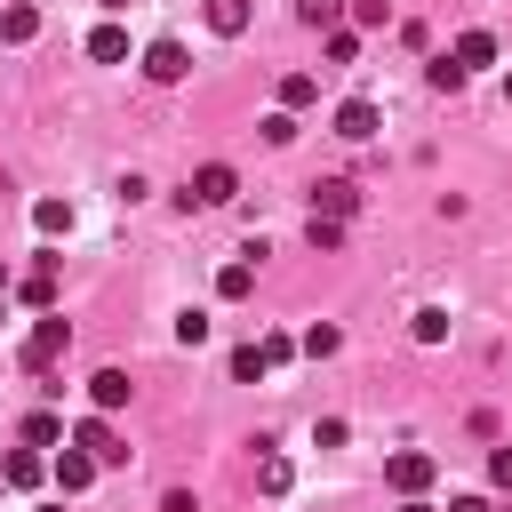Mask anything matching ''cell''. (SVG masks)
<instances>
[{"instance_id": "6da1fadb", "label": "cell", "mask_w": 512, "mask_h": 512, "mask_svg": "<svg viewBox=\"0 0 512 512\" xmlns=\"http://www.w3.org/2000/svg\"><path fill=\"white\" fill-rule=\"evenodd\" d=\"M64 352H72V320H64V312H40L32 336H24V368H56Z\"/></svg>"}, {"instance_id": "7a4b0ae2", "label": "cell", "mask_w": 512, "mask_h": 512, "mask_svg": "<svg viewBox=\"0 0 512 512\" xmlns=\"http://www.w3.org/2000/svg\"><path fill=\"white\" fill-rule=\"evenodd\" d=\"M232 192H240V176H232L224 160H200V168H192V184H184V208H224Z\"/></svg>"}, {"instance_id": "3957f363", "label": "cell", "mask_w": 512, "mask_h": 512, "mask_svg": "<svg viewBox=\"0 0 512 512\" xmlns=\"http://www.w3.org/2000/svg\"><path fill=\"white\" fill-rule=\"evenodd\" d=\"M72 448H88V456H96V472H104V464H128V448H120L112 416H80V424H72Z\"/></svg>"}, {"instance_id": "277c9868", "label": "cell", "mask_w": 512, "mask_h": 512, "mask_svg": "<svg viewBox=\"0 0 512 512\" xmlns=\"http://www.w3.org/2000/svg\"><path fill=\"white\" fill-rule=\"evenodd\" d=\"M432 472H440V464H432V456H424V448H400V456H392V464H384V480H392V488H400V496H424V488H432Z\"/></svg>"}, {"instance_id": "5b68a950", "label": "cell", "mask_w": 512, "mask_h": 512, "mask_svg": "<svg viewBox=\"0 0 512 512\" xmlns=\"http://www.w3.org/2000/svg\"><path fill=\"white\" fill-rule=\"evenodd\" d=\"M192 72V56H184V40H152L144 48V80H160V88H176Z\"/></svg>"}, {"instance_id": "8992f818", "label": "cell", "mask_w": 512, "mask_h": 512, "mask_svg": "<svg viewBox=\"0 0 512 512\" xmlns=\"http://www.w3.org/2000/svg\"><path fill=\"white\" fill-rule=\"evenodd\" d=\"M376 120H384V112H376L368 96H344V104H336V136H344V144H368Z\"/></svg>"}, {"instance_id": "52a82bcc", "label": "cell", "mask_w": 512, "mask_h": 512, "mask_svg": "<svg viewBox=\"0 0 512 512\" xmlns=\"http://www.w3.org/2000/svg\"><path fill=\"white\" fill-rule=\"evenodd\" d=\"M352 208H360V192H352L344 176H320V184H312V216H328V224H344Z\"/></svg>"}, {"instance_id": "ba28073f", "label": "cell", "mask_w": 512, "mask_h": 512, "mask_svg": "<svg viewBox=\"0 0 512 512\" xmlns=\"http://www.w3.org/2000/svg\"><path fill=\"white\" fill-rule=\"evenodd\" d=\"M128 392H136V384H128V368H96V376H88V400H96V416L128 408Z\"/></svg>"}, {"instance_id": "9c48e42d", "label": "cell", "mask_w": 512, "mask_h": 512, "mask_svg": "<svg viewBox=\"0 0 512 512\" xmlns=\"http://www.w3.org/2000/svg\"><path fill=\"white\" fill-rule=\"evenodd\" d=\"M48 480H56V488H64V496H80V488H88V480H96V456H88V448H64V456H56V464H48Z\"/></svg>"}, {"instance_id": "30bf717a", "label": "cell", "mask_w": 512, "mask_h": 512, "mask_svg": "<svg viewBox=\"0 0 512 512\" xmlns=\"http://www.w3.org/2000/svg\"><path fill=\"white\" fill-rule=\"evenodd\" d=\"M448 64H456V72H480V64H496V32H480V24H472V32L448 48Z\"/></svg>"}, {"instance_id": "8fae6325", "label": "cell", "mask_w": 512, "mask_h": 512, "mask_svg": "<svg viewBox=\"0 0 512 512\" xmlns=\"http://www.w3.org/2000/svg\"><path fill=\"white\" fill-rule=\"evenodd\" d=\"M16 296H24V304H40V312H48V304H56V256H40V264H32V272H24V280H16Z\"/></svg>"}, {"instance_id": "7c38bea8", "label": "cell", "mask_w": 512, "mask_h": 512, "mask_svg": "<svg viewBox=\"0 0 512 512\" xmlns=\"http://www.w3.org/2000/svg\"><path fill=\"white\" fill-rule=\"evenodd\" d=\"M0 480H8V488H40V480H48V464H40L32 448H8V456H0Z\"/></svg>"}, {"instance_id": "4fadbf2b", "label": "cell", "mask_w": 512, "mask_h": 512, "mask_svg": "<svg viewBox=\"0 0 512 512\" xmlns=\"http://www.w3.org/2000/svg\"><path fill=\"white\" fill-rule=\"evenodd\" d=\"M32 32H40V8H32V0H16V8H0V40H16V48H24Z\"/></svg>"}, {"instance_id": "5bb4252c", "label": "cell", "mask_w": 512, "mask_h": 512, "mask_svg": "<svg viewBox=\"0 0 512 512\" xmlns=\"http://www.w3.org/2000/svg\"><path fill=\"white\" fill-rule=\"evenodd\" d=\"M248 288H256V264H248V256H232V264L216 272V296H224V304H240Z\"/></svg>"}, {"instance_id": "9a60e30c", "label": "cell", "mask_w": 512, "mask_h": 512, "mask_svg": "<svg viewBox=\"0 0 512 512\" xmlns=\"http://www.w3.org/2000/svg\"><path fill=\"white\" fill-rule=\"evenodd\" d=\"M208 32L240 40V32H248V0H208Z\"/></svg>"}, {"instance_id": "2e32d148", "label": "cell", "mask_w": 512, "mask_h": 512, "mask_svg": "<svg viewBox=\"0 0 512 512\" xmlns=\"http://www.w3.org/2000/svg\"><path fill=\"white\" fill-rule=\"evenodd\" d=\"M88 56H96V64H120V56H128V32H120V24H96V32H88Z\"/></svg>"}, {"instance_id": "e0dca14e", "label": "cell", "mask_w": 512, "mask_h": 512, "mask_svg": "<svg viewBox=\"0 0 512 512\" xmlns=\"http://www.w3.org/2000/svg\"><path fill=\"white\" fill-rule=\"evenodd\" d=\"M304 104H320V80L312 72H288L280 80V112H304Z\"/></svg>"}, {"instance_id": "ac0fdd59", "label": "cell", "mask_w": 512, "mask_h": 512, "mask_svg": "<svg viewBox=\"0 0 512 512\" xmlns=\"http://www.w3.org/2000/svg\"><path fill=\"white\" fill-rule=\"evenodd\" d=\"M336 16H344V0H296V24H312V32H336Z\"/></svg>"}, {"instance_id": "d6986e66", "label": "cell", "mask_w": 512, "mask_h": 512, "mask_svg": "<svg viewBox=\"0 0 512 512\" xmlns=\"http://www.w3.org/2000/svg\"><path fill=\"white\" fill-rule=\"evenodd\" d=\"M32 224H40V232H72V200H40Z\"/></svg>"}, {"instance_id": "ffe728a7", "label": "cell", "mask_w": 512, "mask_h": 512, "mask_svg": "<svg viewBox=\"0 0 512 512\" xmlns=\"http://www.w3.org/2000/svg\"><path fill=\"white\" fill-rule=\"evenodd\" d=\"M256 488L280 496V488H288V456H256Z\"/></svg>"}, {"instance_id": "44dd1931", "label": "cell", "mask_w": 512, "mask_h": 512, "mask_svg": "<svg viewBox=\"0 0 512 512\" xmlns=\"http://www.w3.org/2000/svg\"><path fill=\"white\" fill-rule=\"evenodd\" d=\"M304 240H312V248H344V224H328V216H304Z\"/></svg>"}, {"instance_id": "7402d4cb", "label": "cell", "mask_w": 512, "mask_h": 512, "mask_svg": "<svg viewBox=\"0 0 512 512\" xmlns=\"http://www.w3.org/2000/svg\"><path fill=\"white\" fill-rule=\"evenodd\" d=\"M440 336H448V312L424 304V312H416V344H440Z\"/></svg>"}, {"instance_id": "603a6c76", "label": "cell", "mask_w": 512, "mask_h": 512, "mask_svg": "<svg viewBox=\"0 0 512 512\" xmlns=\"http://www.w3.org/2000/svg\"><path fill=\"white\" fill-rule=\"evenodd\" d=\"M336 344H344V336H336V328H328V320H312V328H304V352H312V360H328V352H336Z\"/></svg>"}, {"instance_id": "cb8c5ba5", "label": "cell", "mask_w": 512, "mask_h": 512, "mask_svg": "<svg viewBox=\"0 0 512 512\" xmlns=\"http://www.w3.org/2000/svg\"><path fill=\"white\" fill-rule=\"evenodd\" d=\"M24 440H32V448H48V440H64V424L40 408V416H24Z\"/></svg>"}, {"instance_id": "d4e9b609", "label": "cell", "mask_w": 512, "mask_h": 512, "mask_svg": "<svg viewBox=\"0 0 512 512\" xmlns=\"http://www.w3.org/2000/svg\"><path fill=\"white\" fill-rule=\"evenodd\" d=\"M352 56H360V32L336 24V32H328V64H352Z\"/></svg>"}, {"instance_id": "484cf974", "label": "cell", "mask_w": 512, "mask_h": 512, "mask_svg": "<svg viewBox=\"0 0 512 512\" xmlns=\"http://www.w3.org/2000/svg\"><path fill=\"white\" fill-rule=\"evenodd\" d=\"M424 80H432V88H440V96H456V88H464V72H456V64H448V56H432V72H424Z\"/></svg>"}, {"instance_id": "4316f807", "label": "cell", "mask_w": 512, "mask_h": 512, "mask_svg": "<svg viewBox=\"0 0 512 512\" xmlns=\"http://www.w3.org/2000/svg\"><path fill=\"white\" fill-rule=\"evenodd\" d=\"M176 344H208V312H176Z\"/></svg>"}, {"instance_id": "83f0119b", "label": "cell", "mask_w": 512, "mask_h": 512, "mask_svg": "<svg viewBox=\"0 0 512 512\" xmlns=\"http://www.w3.org/2000/svg\"><path fill=\"white\" fill-rule=\"evenodd\" d=\"M296 136V112H264V144H288Z\"/></svg>"}, {"instance_id": "f1b7e54d", "label": "cell", "mask_w": 512, "mask_h": 512, "mask_svg": "<svg viewBox=\"0 0 512 512\" xmlns=\"http://www.w3.org/2000/svg\"><path fill=\"white\" fill-rule=\"evenodd\" d=\"M232 376H240V384H248V376H264V352H256V344H240V352H232Z\"/></svg>"}, {"instance_id": "f546056e", "label": "cell", "mask_w": 512, "mask_h": 512, "mask_svg": "<svg viewBox=\"0 0 512 512\" xmlns=\"http://www.w3.org/2000/svg\"><path fill=\"white\" fill-rule=\"evenodd\" d=\"M488 480H496V488H512V448H496V456H488Z\"/></svg>"}, {"instance_id": "4dcf8cb0", "label": "cell", "mask_w": 512, "mask_h": 512, "mask_svg": "<svg viewBox=\"0 0 512 512\" xmlns=\"http://www.w3.org/2000/svg\"><path fill=\"white\" fill-rule=\"evenodd\" d=\"M160 512H200V504H192L184 488H168V496H160Z\"/></svg>"}, {"instance_id": "1f68e13d", "label": "cell", "mask_w": 512, "mask_h": 512, "mask_svg": "<svg viewBox=\"0 0 512 512\" xmlns=\"http://www.w3.org/2000/svg\"><path fill=\"white\" fill-rule=\"evenodd\" d=\"M448 512H496V504H488V496H456Z\"/></svg>"}, {"instance_id": "d6a6232c", "label": "cell", "mask_w": 512, "mask_h": 512, "mask_svg": "<svg viewBox=\"0 0 512 512\" xmlns=\"http://www.w3.org/2000/svg\"><path fill=\"white\" fill-rule=\"evenodd\" d=\"M400 512H440V504H424V496H408V504H400Z\"/></svg>"}, {"instance_id": "836d02e7", "label": "cell", "mask_w": 512, "mask_h": 512, "mask_svg": "<svg viewBox=\"0 0 512 512\" xmlns=\"http://www.w3.org/2000/svg\"><path fill=\"white\" fill-rule=\"evenodd\" d=\"M0 296H8V256H0Z\"/></svg>"}, {"instance_id": "e575fe53", "label": "cell", "mask_w": 512, "mask_h": 512, "mask_svg": "<svg viewBox=\"0 0 512 512\" xmlns=\"http://www.w3.org/2000/svg\"><path fill=\"white\" fill-rule=\"evenodd\" d=\"M504 96H512V72H504Z\"/></svg>"}, {"instance_id": "d590c367", "label": "cell", "mask_w": 512, "mask_h": 512, "mask_svg": "<svg viewBox=\"0 0 512 512\" xmlns=\"http://www.w3.org/2000/svg\"><path fill=\"white\" fill-rule=\"evenodd\" d=\"M56 512H64V504H56Z\"/></svg>"}, {"instance_id": "8d00e7d4", "label": "cell", "mask_w": 512, "mask_h": 512, "mask_svg": "<svg viewBox=\"0 0 512 512\" xmlns=\"http://www.w3.org/2000/svg\"><path fill=\"white\" fill-rule=\"evenodd\" d=\"M0 488H8V480H0Z\"/></svg>"}]
</instances>
